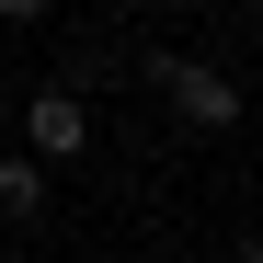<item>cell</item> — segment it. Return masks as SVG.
<instances>
[{
    "label": "cell",
    "mask_w": 263,
    "mask_h": 263,
    "mask_svg": "<svg viewBox=\"0 0 263 263\" xmlns=\"http://www.w3.org/2000/svg\"><path fill=\"white\" fill-rule=\"evenodd\" d=\"M0 23H46V0H0Z\"/></svg>",
    "instance_id": "4"
},
{
    "label": "cell",
    "mask_w": 263,
    "mask_h": 263,
    "mask_svg": "<svg viewBox=\"0 0 263 263\" xmlns=\"http://www.w3.org/2000/svg\"><path fill=\"white\" fill-rule=\"evenodd\" d=\"M0 217H46V160L0 149Z\"/></svg>",
    "instance_id": "3"
},
{
    "label": "cell",
    "mask_w": 263,
    "mask_h": 263,
    "mask_svg": "<svg viewBox=\"0 0 263 263\" xmlns=\"http://www.w3.org/2000/svg\"><path fill=\"white\" fill-rule=\"evenodd\" d=\"M149 92H160L172 115H183V126H195V138H229V126L252 115V103H240V80H229V69H206V58H172V46L149 58Z\"/></svg>",
    "instance_id": "1"
},
{
    "label": "cell",
    "mask_w": 263,
    "mask_h": 263,
    "mask_svg": "<svg viewBox=\"0 0 263 263\" xmlns=\"http://www.w3.org/2000/svg\"><path fill=\"white\" fill-rule=\"evenodd\" d=\"M240 263H263V240H240Z\"/></svg>",
    "instance_id": "5"
},
{
    "label": "cell",
    "mask_w": 263,
    "mask_h": 263,
    "mask_svg": "<svg viewBox=\"0 0 263 263\" xmlns=\"http://www.w3.org/2000/svg\"><path fill=\"white\" fill-rule=\"evenodd\" d=\"M80 149H92V103H80L69 80H58V92H34V103H23V160L58 172V160H80Z\"/></svg>",
    "instance_id": "2"
}]
</instances>
